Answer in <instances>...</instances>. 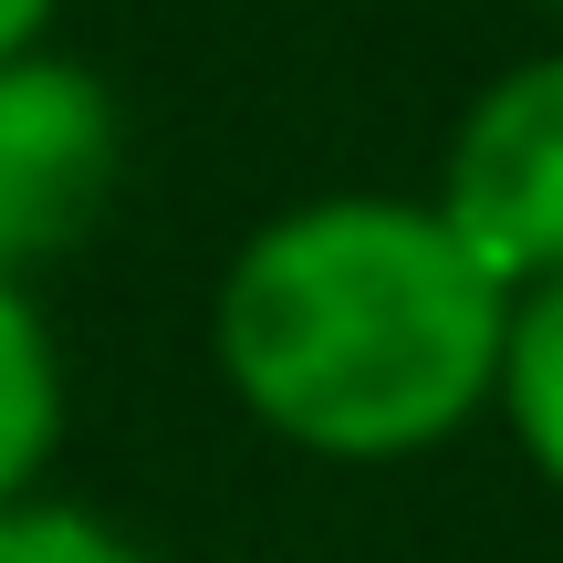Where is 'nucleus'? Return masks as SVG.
I'll return each mask as SVG.
<instances>
[{
	"instance_id": "nucleus-5",
	"label": "nucleus",
	"mask_w": 563,
	"mask_h": 563,
	"mask_svg": "<svg viewBox=\"0 0 563 563\" xmlns=\"http://www.w3.org/2000/svg\"><path fill=\"white\" fill-rule=\"evenodd\" d=\"M501 428L543 490L563 501V282L511 292V344H501Z\"/></svg>"
},
{
	"instance_id": "nucleus-2",
	"label": "nucleus",
	"mask_w": 563,
	"mask_h": 563,
	"mask_svg": "<svg viewBox=\"0 0 563 563\" xmlns=\"http://www.w3.org/2000/svg\"><path fill=\"white\" fill-rule=\"evenodd\" d=\"M439 220L490 282H563V53H532L470 95L439 167Z\"/></svg>"
},
{
	"instance_id": "nucleus-8",
	"label": "nucleus",
	"mask_w": 563,
	"mask_h": 563,
	"mask_svg": "<svg viewBox=\"0 0 563 563\" xmlns=\"http://www.w3.org/2000/svg\"><path fill=\"white\" fill-rule=\"evenodd\" d=\"M543 11H563V0H543Z\"/></svg>"
},
{
	"instance_id": "nucleus-3",
	"label": "nucleus",
	"mask_w": 563,
	"mask_h": 563,
	"mask_svg": "<svg viewBox=\"0 0 563 563\" xmlns=\"http://www.w3.org/2000/svg\"><path fill=\"white\" fill-rule=\"evenodd\" d=\"M125 167V125L84 63L42 53L0 63V272H32L104 220Z\"/></svg>"
},
{
	"instance_id": "nucleus-4",
	"label": "nucleus",
	"mask_w": 563,
	"mask_h": 563,
	"mask_svg": "<svg viewBox=\"0 0 563 563\" xmlns=\"http://www.w3.org/2000/svg\"><path fill=\"white\" fill-rule=\"evenodd\" d=\"M53 449H63V344L42 323L32 282L0 272V511L32 501Z\"/></svg>"
},
{
	"instance_id": "nucleus-6",
	"label": "nucleus",
	"mask_w": 563,
	"mask_h": 563,
	"mask_svg": "<svg viewBox=\"0 0 563 563\" xmlns=\"http://www.w3.org/2000/svg\"><path fill=\"white\" fill-rule=\"evenodd\" d=\"M0 563H146L136 543H125L104 511H84V501H11L0 511Z\"/></svg>"
},
{
	"instance_id": "nucleus-1",
	"label": "nucleus",
	"mask_w": 563,
	"mask_h": 563,
	"mask_svg": "<svg viewBox=\"0 0 563 563\" xmlns=\"http://www.w3.org/2000/svg\"><path fill=\"white\" fill-rule=\"evenodd\" d=\"M511 282L439 220V199L334 188L262 220L220 272L209 355L220 386L272 428L344 470H386L449 449L481 407H501Z\"/></svg>"
},
{
	"instance_id": "nucleus-7",
	"label": "nucleus",
	"mask_w": 563,
	"mask_h": 563,
	"mask_svg": "<svg viewBox=\"0 0 563 563\" xmlns=\"http://www.w3.org/2000/svg\"><path fill=\"white\" fill-rule=\"evenodd\" d=\"M53 11H63V0H0V63H11V53H42Z\"/></svg>"
}]
</instances>
